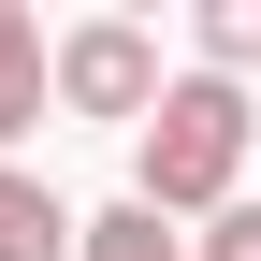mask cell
<instances>
[{"instance_id":"3","label":"cell","mask_w":261,"mask_h":261,"mask_svg":"<svg viewBox=\"0 0 261 261\" xmlns=\"http://www.w3.org/2000/svg\"><path fill=\"white\" fill-rule=\"evenodd\" d=\"M0 261H73V203L29 160H0Z\"/></svg>"},{"instance_id":"6","label":"cell","mask_w":261,"mask_h":261,"mask_svg":"<svg viewBox=\"0 0 261 261\" xmlns=\"http://www.w3.org/2000/svg\"><path fill=\"white\" fill-rule=\"evenodd\" d=\"M189 44H203L189 73H218V87H247V73H261V0H203V15H189Z\"/></svg>"},{"instance_id":"2","label":"cell","mask_w":261,"mask_h":261,"mask_svg":"<svg viewBox=\"0 0 261 261\" xmlns=\"http://www.w3.org/2000/svg\"><path fill=\"white\" fill-rule=\"evenodd\" d=\"M160 87H174V73H160V29H145V15H73V29L44 44V102H58V116H116V130H145Z\"/></svg>"},{"instance_id":"5","label":"cell","mask_w":261,"mask_h":261,"mask_svg":"<svg viewBox=\"0 0 261 261\" xmlns=\"http://www.w3.org/2000/svg\"><path fill=\"white\" fill-rule=\"evenodd\" d=\"M73 261H189V232L145 203H102V218H73Z\"/></svg>"},{"instance_id":"1","label":"cell","mask_w":261,"mask_h":261,"mask_svg":"<svg viewBox=\"0 0 261 261\" xmlns=\"http://www.w3.org/2000/svg\"><path fill=\"white\" fill-rule=\"evenodd\" d=\"M247 145H261V102L218 73H174L145 102V130H130V203L145 218H218L247 203Z\"/></svg>"},{"instance_id":"7","label":"cell","mask_w":261,"mask_h":261,"mask_svg":"<svg viewBox=\"0 0 261 261\" xmlns=\"http://www.w3.org/2000/svg\"><path fill=\"white\" fill-rule=\"evenodd\" d=\"M189 261H261V203H218L203 232H189Z\"/></svg>"},{"instance_id":"4","label":"cell","mask_w":261,"mask_h":261,"mask_svg":"<svg viewBox=\"0 0 261 261\" xmlns=\"http://www.w3.org/2000/svg\"><path fill=\"white\" fill-rule=\"evenodd\" d=\"M15 130H44V29H29V0H0V160H15Z\"/></svg>"}]
</instances>
